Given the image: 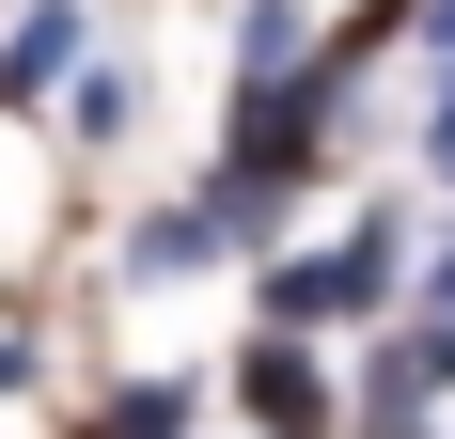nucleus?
<instances>
[{
  "mask_svg": "<svg viewBox=\"0 0 455 439\" xmlns=\"http://www.w3.org/2000/svg\"><path fill=\"white\" fill-rule=\"evenodd\" d=\"M455 393V314H393L362 346V393H346V424H440Z\"/></svg>",
  "mask_w": 455,
  "mask_h": 439,
  "instance_id": "nucleus-1",
  "label": "nucleus"
},
{
  "mask_svg": "<svg viewBox=\"0 0 455 439\" xmlns=\"http://www.w3.org/2000/svg\"><path fill=\"white\" fill-rule=\"evenodd\" d=\"M235 408H251V439H346L330 361H315V346H283V330H251V346H235Z\"/></svg>",
  "mask_w": 455,
  "mask_h": 439,
  "instance_id": "nucleus-2",
  "label": "nucleus"
},
{
  "mask_svg": "<svg viewBox=\"0 0 455 439\" xmlns=\"http://www.w3.org/2000/svg\"><path fill=\"white\" fill-rule=\"evenodd\" d=\"M315 283H330V330L393 314V299H409V220H393V204H377V220H346V235L315 251Z\"/></svg>",
  "mask_w": 455,
  "mask_h": 439,
  "instance_id": "nucleus-3",
  "label": "nucleus"
},
{
  "mask_svg": "<svg viewBox=\"0 0 455 439\" xmlns=\"http://www.w3.org/2000/svg\"><path fill=\"white\" fill-rule=\"evenodd\" d=\"M47 79H79V0H32V16L0 32V110H32Z\"/></svg>",
  "mask_w": 455,
  "mask_h": 439,
  "instance_id": "nucleus-4",
  "label": "nucleus"
},
{
  "mask_svg": "<svg viewBox=\"0 0 455 439\" xmlns=\"http://www.w3.org/2000/svg\"><path fill=\"white\" fill-rule=\"evenodd\" d=\"M188 267H220V235H204L188 204H157V220L126 235V283H188Z\"/></svg>",
  "mask_w": 455,
  "mask_h": 439,
  "instance_id": "nucleus-5",
  "label": "nucleus"
},
{
  "mask_svg": "<svg viewBox=\"0 0 455 439\" xmlns=\"http://www.w3.org/2000/svg\"><path fill=\"white\" fill-rule=\"evenodd\" d=\"M63 126H79V141H126V126H141V79H126V63H79Z\"/></svg>",
  "mask_w": 455,
  "mask_h": 439,
  "instance_id": "nucleus-6",
  "label": "nucleus"
},
{
  "mask_svg": "<svg viewBox=\"0 0 455 439\" xmlns=\"http://www.w3.org/2000/svg\"><path fill=\"white\" fill-rule=\"evenodd\" d=\"M94 424H126V439H188V377H126Z\"/></svg>",
  "mask_w": 455,
  "mask_h": 439,
  "instance_id": "nucleus-7",
  "label": "nucleus"
},
{
  "mask_svg": "<svg viewBox=\"0 0 455 439\" xmlns=\"http://www.w3.org/2000/svg\"><path fill=\"white\" fill-rule=\"evenodd\" d=\"M283 63H299V0H251L235 16V79H283Z\"/></svg>",
  "mask_w": 455,
  "mask_h": 439,
  "instance_id": "nucleus-8",
  "label": "nucleus"
},
{
  "mask_svg": "<svg viewBox=\"0 0 455 439\" xmlns=\"http://www.w3.org/2000/svg\"><path fill=\"white\" fill-rule=\"evenodd\" d=\"M409 32H424V63L455 79V0H409Z\"/></svg>",
  "mask_w": 455,
  "mask_h": 439,
  "instance_id": "nucleus-9",
  "label": "nucleus"
},
{
  "mask_svg": "<svg viewBox=\"0 0 455 439\" xmlns=\"http://www.w3.org/2000/svg\"><path fill=\"white\" fill-rule=\"evenodd\" d=\"M409 314H455V235L424 251V299H409Z\"/></svg>",
  "mask_w": 455,
  "mask_h": 439,
  "instance_id": "nucleus-10",
  "label": "nucleus"
},
{
  "mask_svg": "<svg viewBox=\"0 0 455 439\" xmlns=\"http://www.w3.org/2000/svg\"><path fill=\"white\" fill-rule=\"evenodd\" d=\"M0 393H32V330H16V314H0Z\"/></svg>",
  "mask_w": 455,
  "mask_h": 439,
  "instance_id": "nucleus-11",
  "label": "nucleus"
},
{
  "mask_svg": "<svg viewBox=\"0 0 455 439\" xmlns=\"http://www.w3.org/2000/svg\"><path fill=\"white\" fill-rule=\"evenodd\" d=\"M424 173H440V188H455V110H424Z\"/></svg>",
  "mask_w": 455,
  "mask_h": 439,
  "instance_id": "nucleus-12",
  "label": "nucleus"
},
{
  "mask_svg": "<svg viewBox=\"0 0 455 439\" xmlns=\"http://www.w3.org/2000/svg\"><path fill=\"white\" fill-rule=\"evenodd\" d=\"M79 439H126V424H79Z\"/></svg>",
  "mask_w": 455,
  "mask_h": 439,
  "instance_id": "nucleus-13",
  "label": "nucleus"
},
{
  "mask_svg": "<svg viewBox=\"0 0 455 439\" xmlns=\"http://www.w3.org/2000/svg\"><path fill=\"white\" fill-rule=\"evenodd\" d=\"M440 110H455V79H440Z\"/></svg>",
  "mask_w": 455,
  "mask_h": 439,
  "instance_id": "nucleus-14",
  "label": "nucleus"
}]
</instances>
